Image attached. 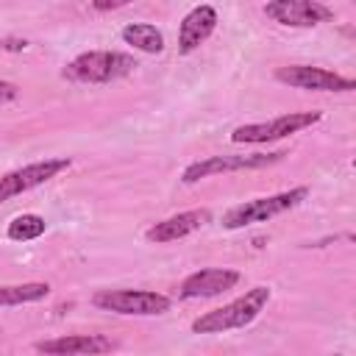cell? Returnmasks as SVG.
Returning a JSON list of instances; mask_svg holds the SVG:
<instances>
[{
    "label": "cell",
    "mask_w": 356,
    "mask_h": 356,
    "mask_svg": "<svg viewBox=\"0 0 356 356\" xmlns=\"http://www.w3.org/2000/svg\"><path fill=\"white\" fill-rule=\"evenodd\" d=\"M19 95V89L11 81H0V103H11Z\"/></svg>",
    "instance_id": "obj_17"
},
{
    "label": "cell",
    "mask_w": 356,
    "mask_h": 356,
    "mask_svg": "<svg viewBox=\"0 0 356 356\" xmlns=\"http://www.w3.org/2000/svg\"><path fill=\"white\" fill-rule=\"evenodd\" d=\"M44 231H47L44 217H39V214H19V217H14L8 222V231L6 234L14 242H31V239H39Z\"/></svg>",
    "instance_id": "obj_16"
},
{
    "label": "cell",
    "mask_w": 356,
    "mask_h": 356,
    "mask_svg": "<svg viewBox=\"0 0 356 356\" xmlns=\"http://www.w3.org/2000/svg\"><path fill=\"white\" fill-rule=\"evenodd\" d=\"M50 295V284L44 281H31V284H8L0 286V306H19V303H33Z\"/></svg>",
    "instance_id": "obj_15"
},
{
    "label": "cell",
    "mask_w": 356,
    "mask_h": 356,
    "mask_svg": "<svg viewBox=\"0 0 356 356\" xmlns=\"http://www.w3.org/2000/svg\"><path fill=\"white\" fill-rule=\"evenodd\" d=\"M122 39L128 44H134L136 50L142 53H161L164 50V36L156 25H147V22H131L122 28Z\"/></svg>",
    "instance_id": "obj_14"
},
{
    "label": "cell",
    "mask_w": 356,
    "mask_h": 356,
    "mask_svg": "<svg viewBox=\"0 0 356 356\" xmlns=\"http://www.w3.org/2000/svg\"><path fill=\"white\" fill-rule=\"evenodd\" d=\"M217 28V11L211 6H195L184 19H181V31H178V50L181 53H192L195 47H200Z\"/></svg>",
    "instance_id": "obj_12"
},
{
    "label": "cell",
    "mask_w": 356,
    "mask_h": 356,
    "mask_svg": "<svg viewBox=\"0 0 356 356\" xmlns=\"http://www.w3.org/2000/svg\"><path fill=\"white\" fill-rule=\"evenodd\" d=\"M306 197H309V189L306 186H295V189H286V192H278V195H267V197H256V200L239 203V206H234V209H228L222 214V228L234 231V228H245V225H253V222H267V220L295 209Z\"/></svg>",
    "instance_id": "obj_2"
},
{
    "label": "cell",
    "mask_w": 356,
    "mask_h": 356,
    "mask_svg": "<svg viewBox=\"0 0 356 356\" xmlns=\"http://www.w3.org/2000/svg\"><path fill=\"white\" fill-rule=\"evenodd\" d=\"M320 111H289V114H281L275 120H267V122H248V125H239L234 128L231 134V142H250V145H261V142H275V139H284V136H292L314 122H320Z\"/></svg>",
    "instance_id": "obj_4"
},
{
    "label": "cell",
    "mask_w": 356,
    "mask_h": 356,
    "mask_svg": "<svg viewBox=\"0 0 356 356\" xmlns=\"http://www.w3.org/2000/svg\"><path fill=\"white\" fill-rule=\"evenodd\" d=\"M264 14L273 22L289 28H314L320 22L334 19V11L320 0H270L264 6Z\"/></svg>",
    "instance_id": "obj_9"
},
{
    "label": "cell",
    "mask_w": 356,
    "mask_h": 356,
    "mask_svg": "<svg viewBox=\"0 0 356 356\" xmlns=\"http://www.w3.org/2000/svg\"><path fill=\"white\" fill-rule=\"evenodd\" d=\"M209 220H211V211H209V209L181 211V214H172V217H167V220L150 225L145 236H147V242H156V245H161V242H175V239L189 236L192 231L203 228Z\"/></svg>",
    "instance_id": "obj_11"
},
{
    "label": "cell",
    "mask_w": 356,
    "mask_h": 356,
    "mask_svg": "<svg viewBox=\"0 0 356 356\" xmlns=\"http://www.w3.org/2000/svg\"><path fill=\"white\" fill-rule=\"evenodd\" d=\"M92 303L106 312L139 314V317H153V314L170 312V298L161 292H147V289H100V292H95Z\"/></svg>",
    "instance_id": "obj_5"
},
{
    "label": "cell",
    "mask_w": 356,
    "mask_h": 356,
    "mask_svg": "<svg viewBox=\"0 0 356 356\" xmlns=\"http://www.w3.org/2000/svg\"><path fill=\"white\" fill-rule=\"evenodd\" d=\"M134 67L136 61L128 53L92 50V53H81L78 58H72L64 70V78L78 81V83H108V81L128 75Z\"/></svg>",
    "instance_id": "obj_3"
},
{
    "label": "cell",
    "mask_w": 356,
    "mask_h": 356,
    "mask_svg": "<svg viewBox=\"0 0 356 356\" xmlns=\"http://www.w3.org/2000/svg\"><path fill=\"white\" fill-rule=\"evenodd\" d=\"M70 159L61 156V159H44V161H33V164H25L19 170H11L6 175H0V203L8 200V197H17L33 186H42L47 184L50 178H56L61 170H70Z\"/></svg>",
    "instance_id": "obj_7"
},
{
    "label": "cell",
    "mask_w": 356,
    "mask_h": 356,
    "mask_svg": "<svg viewBox=\"0 0 356 356\" xmlns=\"http://www.w3.org/2000/svg\"><path fill=\"white\" fill-rule=\"evenodd\" d=\"M270 295H273L270 286H253L242 298H236V300H231L214 312L200 314L192 323V331L195 334H222L231 328H245L264 312V306L270 303Z\"/></svg>",
    "instance_id": "obj_1"
},
{
    "label": "cell",
    "mask_w": 356,
    "mask_h": 356,
    "mask_svg": "<svg viewBox=\"0 0 356 356\" xmlns=\"http://www.w3.org/2000/svg\"><path fill=\"white\" fill-rule=\"evenodd\" d=\"M239 284V273L236 270H225V267H209V270H197L192 275L184 278L181 284V298L192 300V298H211L220 292H228Z\"/></svg>",
    "instance_id": "obj_10"
},
{
    "label": "cell",
    "mask_w": 356,
    "mask_h": 356,
    "mask_svg": "<svg viewBox=\"0 0 356 356\" xmlns=\"http://www.w3.org/2000/svg\"><path fill=\"white\" fill-rule=\"evenodd\" d=\"M275 78L286 86L295 89H309V92H350L356 89L353 78H345L339 72L323 70V67H309V64H289V67H278Z\"/></svg>",
    "instance_id": "obj_6"
},
{
    "label": "cell",
    "mask_w": 356,
    "mask_h": 356,
    "mask_svg": "<svg viewBox=\"0 0 356 356\" xmlns=\"http://www.w3.org/2000/svg\"><path fill=\"white\" fill-rule=\"evenodd\" d=\"M33 348L39 353H108L114 350V342L103 334H72V337L42 339Z\"/></svg>",
    "instance_id": "obj_13"
},
{
    "label": "cell",
    "mask_w": 356,
    "mask_h": 356,
    "mask_svg": "<svg viewBox=\"0 0 356 356\" xmlns=\"http://www.w3.org/2000/svg\"><path fill=\"white\" fill-rule=\"evenodd\" d=\"M131 0H92V6L97 11H106V8H120V6H128Z\"/></svg>",
    "instance_id": "obj_18"
},
{
    "label": "cell",
    "mask_w": 356,
    "mask_h": 356,
    "mask_svg": "<svg viewBox=\"0 0 356 356\" xmlns=\"http://www.w3.org/2000/svg\"><path fill=\"white\" fill-rule=\"evenodd\" d=\"M286 153H250V156H209L203 161H195L184 170V184H197L200 178L217 175V172H236V170H256L281 161Z\"/></svg>",
    "instance_id": "obj_8"
}]
</instances>
